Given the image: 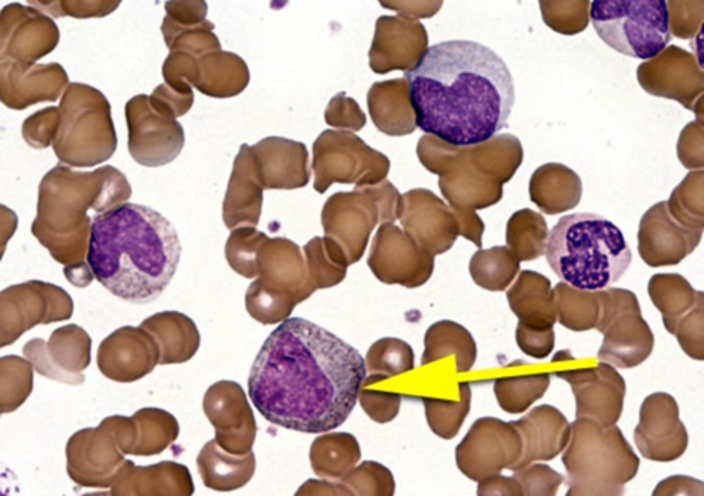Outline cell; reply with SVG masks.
Wrapping results in <instances>:
<instances>
[{
	"label": "cell",
	"mask_w": 704,
	"mask_h": 496,
	"mask_svg": "<svg viewBox=\"0 0 704 496\" xmlns=\"http://www.w3.org/2000/svg\"><path fill=\"white\" fill-rule=\"evenodd\" d=\"M367 263L381 282L407 288L426 283L433 270L432 258L392 223H382L378 228Z\"/></svg>",
	"instance_id": "cell-13"
},
{
	"label": "cell",
	"mask_w": 704,
	"mask_h": 496,
	"mask_svg": "<svg viewBox=\"0 0 704 496\" xmlns=\"http://www.w3.org/2000/svg\"><path fill=\"white\" fill-rule=\"evenodd\" d=\"M515 336L520 349L527 355L536 359L547 357L554 348L553 328H536L518 322Z\"/></svg>",
	"instance_id": "cell-38"
},
{
	"label": "cell",
	"mask_w": 704,
	"mask_h": 496,
	"mask_svg": "<svg viewBox=\"0 0 704 496\" xmlns=\"http://www.w3.org/2000/svg\"><path fill=\"white\" fill-rule=\"evenodd\" d=\"M703 169L689 172L667 201L670 215L686 227L703 229Z\"/></svg>",
	"instance_id": "cell-30"
},
{
	"label": "cell",
	"mask_w": 704,
	"mask_h": 496,
	"mask_svg": "<svg viewBox=\"0 0 704 496\" xmlns=\"http://www.w3.org/2000/svg\"><path fill=\"white\" fill-rule=\"evenodd\" d=\"M512 476L520 484L522 495H555L564 480L560 473L545 464H529L514 471Z\"/></svg>",
	"instance_id": "cell-35"
},
{
	"label": "cell",
	"mask_w": 704,
	"mask_h": 496,
	"mask_svg": "<svg viewBox=\"0 0 704 496\" xmlns=\"http://www.w3.org/2000/svg\"><path fill=\"white\" fill-rule=\"evenodd\" d=\"M476 346L470 332L454 321L443 319L432 324L424 337L421 364H427L453 354L456 370H470L476 358Z\"/></svg>",
	"instance_id": "cell-25"
},
{
	"label": "cell",
	"mask_w": 704,
	"mask_h": 496,
	"mask_svg": "<svg viewBox=\"0 0 704 496\" xmlns=\"http://www.w3.org/2000/svg\"><path fill=\"white\" fill-rule=\"evenodd\" d=\"M214 25L208 19L191 26L176 25L164 17L161 25L164 42L172 50H182L195 56L220 49L218 37L212 32Z\"/></svg>",
	"instance_id": "cell-34"
},
{
	"label": "cell",
	"mask_w": 704,
	"mask_h": 496,
	"mask_svg": "<svg viewBox=\"0 0 704 496\" xmlns=\"http://www.w3.org/2000/svg\"><path fill=\"white\" fill-rule=\"evenodd\" d=\"M648 289L654 305L662 313L665 328L672 335L680 319L703 302V291H695L678 273L655 274L650 278Z\"/></svg>",
	"instance_id": "cell-24"
},
{
	"label": "cell",
	"mask_w": 704,
	"mask_h": 496,
	"mask_svg": "<svg viewBox=\"0 0 704 496\" xmlns=\"http://www.w3.org/2000/svg\"><path fill=\"white\" fill-rule=\"evenodd\" d=\"M125 113L131 133H135L141 146L164 158H174L184 142L181 124L158 110L149 95L138 94L126 104Z\"/></svg>",
	"instance_id": "cell-20"
},
{
	"label": "cell",
	"mask_w": 704,
	"mask_h": 496,
	"mask_svg": "<svg viewBox=\"0 0 704 496\" xmlns=\"http://www.w3.org/2000/svg\"><path fill=\"white\" fill-rule=\"evenodd\" d=\"M554 374L571 386L575 401L576 418H588L602 427L619 419L626 394V383L608 363L595 367L557 371Z\"/></svg>",
	"instance_id": "cell-15"
},
{
	"label": "cell",
	"mask_w": 704,
	"mask_h": 496,
	"mask_svg": "<svg viewBox=\"0 0 704 496\" xmlns=\"http://www.w3.org/2000/svg\"><path fill=\"white\" fill-rule=\"evenodd\" d=\"M521 438L509 422L493 417L476 420L455 450L459 469L479 482L512 470L522 453Z\"/></svg>",
	"instance_id": "cell-10"
},
{
	"label": "cell",
	"mask_w": 704,
	"mask_h": 496,
	"mask_svg": "<svg viewBox=\"0 0 704 496\" xmlns=\"http://www.w3.org/2000/svg\"><path fill=\"white\" fill-rule=\"evenodd\" d=\"M404 77L416 126L455 146L492 139L505 126L515 103L514 80L504 60L472 40L428 47Z\"/></svg>",
	"instance_id": "cell-2"
},
{
	"label": "cell",
	"mask_w": 704,
	"mask_h": 496,
	"mask_svg": "<svg viewBox=\"0 0 704 496\" xmlns=\"http://www.w3.org/2000/svg\"><path fill=\"white\" fill-rule=\"evenodd\" d=\"M557 319L573 331L595 328L600 314L598 291L575 289L563 282L553 289Z\"/></svg>",
	"instance_id": "cell-27"
},
{
	"label": "cell",
	"mask_w": 704,
	"mask_h": 496,
	"mask_svg": "<svg viewBox=\"0 0 704 496\" xmlns=\"http://www.w3.org/2000/svg\"><path fill=\"white\" fill-rule=\"evenodd\" d=\"M562 456L567 473L566 495H622L637 473L640 460L615 425L602 427L588 418L571 425Z\"/></svg>",
	"instance_id": "cell-5"
},
{
	"label": "cell",
	"mask_w": 704,
	"mask_h": 496,
	"mask_svg": "<svg viewBox=\"0 0 704 496\" xmlns=\"http://www.w3.org/2000/svg\"><path fill=\"white\" fill-rule=\"evenodd\" d=\"M250 78L248 67L241 57L220 49L197 57L192 86L208 96L230 98L245 89Z\"/></svg>",
	"instance_id": "cell-22"
},
{
	"label": "cell",
	"mask_w": 704,
	"mask_h": 496,
	"mask_svg": "<svg viewBox=\"0 0 704 496\" xmlns=\"http://www.w3.org/2000/svg\"><path fill=\"white\" fill-rule=\"evenodd\" d=\"M677 156L687 169L703 168V122L687 124L680 133L676 145Z\"/></svg>",
	"instance_id": "cell-37"
},
{
	"label": "cell",
	"mask_w": 704,
	"mask_h": 496,
	"mask_svg": "<svg viewBox=\"0 0 704 496\" xmlns=\"http://www.w3.org/2000/svg\"><path fill=\"white\" fill-rule=\"evenodd\" d=\"M0 59L34 64L57 45L60 34L54 21L41 10L19 3L1 12Z\"/></svg>",
	"instance_id": "cell-16"
},
{
	"label": "cell",
	"mask_w": 704,
	"mask_h": 496,
	"mask_svg": "<svg viewBox=\"0 0 704 496\" xmlns=\"http://www.w3.org/2000/svg\"><path fill=\"white\" fill-rule=\"evenodd\" d=\"M519 266L503 248L477 253L472 259L470 272L479 286L492 291H502L510 284Z\"/></svg>",
	"instance_id": "cell-33"
},
{
	"label": "cell",
	"mask_w": 704,
	"mask_h": 496,
	"mask_svg": "<svg viewBox=\"0 0 704 496\" xmlns=\"http://www.w3.org/2000/svg\"><path fill=\"white\" fill-rule=\"evenodd\" d=\"M703 482L683 475L669 476L654 488L652 495H703Z\"/></svg>",
	"instance_id": "cell-41"
},
{
	"label": "cell",
	"mask_w": 704,
	"mask_h": 496,
	"mask_svg": "<svg viewBox=\"0 0 704 496\" xmlns=\"http://www.w3.org/2000/svg\"><path fill=\"white\" fill-rule=\"evenodd\" d=\"M406 23L402 15H383L377 19L368 54L369 65L375 73L384 74L394 69L408 70L404 58Z\"/></svg>",
	"instance_id": "cell-26"
},
{
	"label": "cell",
	"mask_w": 704,
	"mask_h": 496,
	"mask_svg": "<svg viewBox=\"0 0 704 496\" xmlns=\"http://www.w3.org/2000/svg\"><path fill=\"white\" fill-rule=\"evenodd\" d=\"M149 99L158 110L175 119L186 113L192 107L194 93L192 90H178L164 82L155 87Z\"/></svg>",
	"instance_id": "cell-39"
},
{
	"label": "cell",
	"mask_w": 704,
	"mask_h": 496,
	"mask_svg": "<svg viewBox=\"0 0 704 496\" xmlns=\"http://www.w3.org/2000/svg\"><path fill=\"white\" fill-rule=\"evenodd\" d=\"M174 225L158 211L135 203L94 216L87 261L96 280L135 304L157 300L173 278L182 255Z\"/></svg>",
	"instance_id": "cell-3"
},
{
	"label": "cell",
	"mask_w": 704,
	"mask_h": 496,
	"mask_svg": "<svg viewBox=\"0 0 704 496\" xmlns=\"http://www.w3.org/2000/svg\"><path fill=\"white\" fill-rule=\"evenodd\" d=\"M459 388L460 400L458 401L423 398L428 425L436 435L443 439H451L457 434L470 411V385L468 383L461 382Z\"/></svg>",
	"instance_id": "cell-32"
},
{
	"label": "cell",
	"mask_w": 704,
	"mask_h": 496,
	"mask_svg": "<svg viewBox=\"0 0 704 496\" xmlns=\"http://www.w3.org/2000/svg\"><path fill=\"white\" fill-rule=\"evenodd\" d=\"M549 383L548 373L503 377L495 381L494 391L504 411L519 414L542 397Z\"/></svg>",
	"instance_id": "cell-29"
},
{
	"label": "cell",
	"mask_w": 704,
	"mask_h": 496,
	"mask_svg": "<svg viewBox=\"0 0 704 496\" xmlns=\"http://www.w3.org/2000/svg\"><path fill=\"white\" fill-rule=\"evenodd\" d=\"M400 197L386 179L355 186L352 192L335 193L322 211L324 236L341 249L349 265L355 263L362 258L376 225L398 219Z\"/></svg>",
	"instance_id": "cell-7"
},
{
	"label": "cell",
	"mask_w": 704,
	"mask_h": 496,
	"mask_svg": "<svg viewBox=\"0 0 704 496\" xmlns=\"http://www.w3.org/2000/svg\"><path fill=\"white\" fill-rule=\"evenodd\" d=\"M28 3L55 18L71 16L78 19L102 17L114 11L121 3L113 1H31Z\"/></svg>",
	"instance_id": "cell-36"
},
{
	"label": "cell",
	"mask_w": 704,
	"mask_h": 496,
	"mask_svg": "<svg viewBox=\"0 0 704 496\" xmlns=\"http://www.w3.org/2000/svg\"><path fill=\"white\" fill-rule=\"evenodd\" d=\"M164 8V18L178 25H195L206 19L208 6L204 1H166Z\"/></svg>",
	"instance_id": "cell-40"
},
{
	"label": "cell",
	"mask_w": 704,
	"mask_h": 496,
	"mask_svg": "<svg viewBox=\"0 0 704 496\" xmlns=\"http://www.w3.org/2000/svg\"><path fill=\"white\" fill-rule=\"evenodd\" d=\"M506 295L518 322L536 328H553L557 320L553 291L547 277L522 271Z\"/></svg>",
	"instance_id": "cell-21"
},
{
	"label": "cell",
	"mask_w": 704,
	"mask_h": 496,
	"mask_svg": "<svg viewBox=\"0 0 704 496\" xmlns=\"http://www.w3.org/2000/svg\"><path fill=\"white\" fill-rule=\"evenodd\" d=\"M406 83L405 78L377 82L368 92L371 117L377 128L388 135L399 136L410 132L404 124L406 112L412 111Z\"/></svg>",
	"instance_id": "cell-23"
},
{
	"label": "cell",
	"mask_w": 704,
	"mask_h": 496,
	"mask_svg": "<svg viewBox=\"0 0 704 496\" xmlns=\"http://www.w3.org/2000/svg\"><path fill=\"white\" fill-rule=\"evenodd\" d=\"M478 495H522V491L517 480L513 477L502 476L497 474L478 482Z\"/></svg>",
	"instance_id": "cell-43"
},
{
	"label": "cell",
	"mask_w": 704,
	"mask_h": 496,
	"mask_svg": "<svg viewBox=\"0 0 704 496\" xmlns=\"http://www.w3.org/2000/svg\"><path fill=\"white\" fill-rule=\"evenodd\" d=\"M703 229H691L670 215L667 201L652 205L642 215L637 233L638 251L651 267L678 264L701 242Z\"/></svg>",
	"instance_id": "cell-17"
},
{
	"label": "cell",
	"mask_w": 704,
	"mask_h": 496,
	"mask_svg": "<svg viewBox=\"0 0 704 496\" xmlns=\"http://www.w3.org/2000/svg\"><path fill=\"white\" fill-rule=\"evenodd\" d=\"M365 365L370 372L366 381L383 379L412 369L413 351L406 342L399 339L382 338L370 347Z\"/></svg>",
	"instance_id": "cell-31"
},
{
	"label": "cell",
	"mask_w": 704,
	"mask_h": 496,
	"mask_svg": "<svg viewBox=\"0 0 704 496\" xmlns=\"http://www.w3.org/2000/svg\"><path fill=\"white\" fill-rule=\"evenodd\" d=\"M388 159L347 131L327 129L313 144L314 187L324 193L334 183L373 185L386 178Z\"/></svg>",
	"instance_id": "cell-9"
},
{
	"label": "cell",
	"mask_w": 704,
	"mask_h": 496,
	"mask_svg": "<svg viewBox=\"0 0 704 496\" xmlns=\"http://www.w3.org/2000/svg\"><path fill=\"white\" fill-rule=\"evenodd\" d=\"M637 78L648 93L677 101L703 122V103L699 101L703 98L704 74L692 54L674 44L669 45L638 66Z\"/></svg>",
	"instance_id": "cell-11"
},
{
	"label": "cell",
	"mask_w": 704,
	"mask_h": 496,
	"mask_svg": "<svg viewBox=\"0 0 704 496\" xmlns=\"http://www.w3.org/2000/svg\"><path fill=\"white\" fill-rule=\"evenodd\" d=\"M304 252L308 274L316 289L333 286L345 278L349 264L330 239L314 237L304 246Z\"/></svg>",
	"instance_id": "cell-28"
},
{
	"label": "cell",
	"mask_w": 704,
	"mask_h": 496,
	"mask_svg": "<svg viewBox=\"0 0 704 496\" xmlns=\"http://www.w3.org/2000/svg\"><path fill=\"white\" fill-rule=\"evenodd\" d=\"M1 100L7 106L23 109L40 102H54L69 82L57 63L28 64L0 59Z\"/></svg>",
	"instance_id": "cell-18"
},
{
	"label": "cell",
	"mask_w": 704,
	"mask_h": 496,
	"mask_svg": "<svg viewBox=\"0 0 704 496\" xmlns=\"http://www.w3.org/2000/svg\"><path fill=\"white\" fill-rule=\"evenodd\" d=\"M544 253L562 282L591 292L610 287L632 261L631 249L620 229L592 212L560 217L548 234Z\"/></svg>",
	"instance_id": "cell-4"
},
{
	"label": "cell",
	"mask_w": 704,
	"mask_h": 496,
	"mask_svg": "<svg viewBox=\"0 0 704 496\" xmlns=\"http://www.w3.org/2000/svg\"><path fill=\"white\" fill-rule=\"evenodd\" d=\"M633 437L640 453L648 460L668 462L680 458L688 447V434L679 418L675 398L663 392L646 396Z\"/></svg>",
	"instance_id": "cell-14"
},
{
	"label": "cell",
	"mask_w": 704,
	"mask_h": 496,
	"mask_svg": "<svg viewBox=\"0 0 704 496\" xmlns=\"http://www.w3.org/2000/svg\"><path fill=\"white\" fill-rule=\"evenodd\" d=\"M353 346L301 317L285 319L267 336L252 367L248 394L269 422L318 433L340 426L365 380Z\"/></svg>",
	"instance_id": "cell-1"
},
{
	"label": "cell",
	"mask_w": 704,
	"mask_h": 496,
	"mask_svg": "<svg viewBox=\"0 0 704 496\" xmlns=\"http://www.w3.org/2000/svg\"><path fill=\"white\" fill-rule=\"evenodd\" d=\"M589 13L599 37L630 57L651 59L672 39L665 0H594Z\"/></svg>",
	"instance_id": "cell-6"
},
{
	"label": "cell",
	"mask_w": 704,
	"mask_h": 496,
	"mask_svg": "<svg viewBox=\"0 0 704 496\" xmlns=\"http://www.w3.org/2000/svg\"><path fill=\"white\" fill-rule=\"evenodd\" d=\"M673 2L675 4V2ZM667 3L669 5L670 4V5H668V7L672 8L680 14H682L681 16H679L669 14L670 32H672L675 36L683 39L690 38L694 36L698 31V28L699 29V23L702 24L703 20V10L700 11L703 8L696 12H692L694 7L691 12H688V6L685 5L683 6L685 12H683L680 11L677 6L674 5L671 1H667ZM680 8L682 10L681 6Z\"/></svg>",
	"instance_id": "cell-42"
},
{
	"label": "cell",
	"mask_w": 704,
	"mask_h": 496,
	"mask_svg": "<svg viewBox=\"0 0 704 496\" xmlns=\"http://www.w3.org/2000/svg\"><path fill=\"white\" fill-rule=\"evenodd\" d=\"M122 453L112 431L101 422L97 427L76 431L68 440L67 473L82 486L112 487L134 465Z\"/></svg>",
	"instance_id": "cell-12"
},
{
	"label": "cell",
	"mask_w": 704,
	"mask_h": 496,
	"mask_svg": "<svg viewBox=\"0 0 704 496\" xmlns=\"http://www.w3.org/2000/svg\"><path fill=\"white\" fill-rule=\"evenodd\" d=\"M600 314L595 329L604 335L597 358L619 368H631L651 354L654 335L642 317L637 296L629 290L599 291Z\"/></svg>",
	"instance_id": "cell-8"
},
{
	"label": "cell",
	"mask_w": 704,
	"mask_h": 496,
	"mask_svg": "<svg viewBox=\"0 0 704 496\" xmlns=\"http://www.w3.org/2000/svg\"><path fill=\"white\" fill-rule=\"evenodd\" d=\"M510 423L518 432L522 444L521 455L512 471L534 461L553 459L570 440L571 424L559 409L550 405L537 406Z\"/></svg>",
	"instance_id": "cell-19"
}]
</instances>
